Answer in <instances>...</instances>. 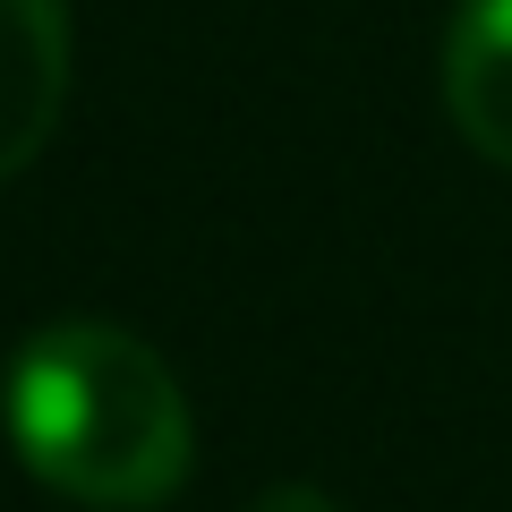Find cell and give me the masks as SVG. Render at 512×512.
Instances as JSON below:
<instances>
[{
  "label": "cell",
  "mask_w": 512,
  "mask_h": 512,
  "mask_svg": "<svg viewBox=\"0 0 512 512\" xmlns=\"http://www.w3.org/2000/svg\"><path fill=\"white\" fill-rule=\"evenodd\" d=\"M0 419L43 487L103 512H146L180 495L188 461H197V419H188L180 376L103 316L43 325L9 359Z\"/></svg>",
  "instance_id": "6da1fadb"
},
{
  "label": "cell",
  "mask_w": 512,
  "mask_h": 512,
  "mask_svg": "<svg viewBox=\"0 0 512 512\" xmlns=\"http://www.w3.org/2000/svg\"><path fill=\"white\" fill-rule=\"evenodd\" d=\"M69 103V0H0V188L18 180Z\"/></svg>",
  "instance_id": "7a4b0ae2"
},
{
  "label": "cell",
  "mask_w": 512,
  "mask_h": 512,
  "mask_svg": "<svg viewBox=\"0 0 512 512\" xmlns=\"http://www.w3.org/2000/svg\"><path fill=\"white\" fill-rule=\"evenodd\" d=\"M444 111L495 171H512V0H461L453 9Z\"/></svg>",
  "instance_id": "3957f363"
},
{
  "label": "cell",
  "mask_w": 512,
  "mask_h": 512,
  "mask_svg": "<svg viewBox=\"0 0 512 512\" xmlns=\"http://www.w3.org/2000/svg\"><path fill=\"white\" fill-rule=\"evenodd\" d=\"M248 512H342L333 495H316V487H274V495H256Z\"/></svg>",
  "instance_id": "277c9868"
}]
</instances>
